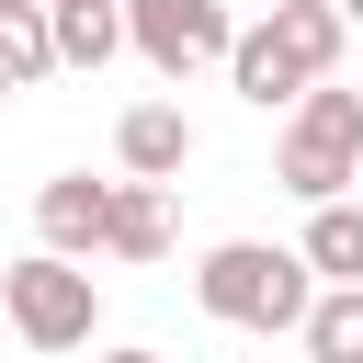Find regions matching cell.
Listing matches in <instances>:
<instances>
[{
    "mask_svg": "<svg viewBox=\"0 0 363 363\" xmlns=\"http://www.w3.org/2000/svg\"><path fill=\"white\" fill-rule=\"evenodd\" d=\"M340 34H352V23H340V0H272V11H261V23L227 45L238 102H261V113L284 102V113H295V102H306V91L340 68Z\"/></svg>",
    "mask_w": 363,
    "mask_h": 363,
    "instance_id": "cell-1",
    "label": "cell"
},
{
    "mask_svg": "<svg viewBox=\"0 0 363 363\" xmlns=\"http://www.w3.org/2000/svg\"><path fill=\"white\" fill-rule=\"evenodd\" d=\"M193 295H204V318H227V329H306V306H318V272H306V250L227 238V250H204Z\"/></svg>",
    "mask_w": 363,
    "mask_h": 363,
    "instance_id": "cell-2",
    "label": "cell"
},
{
    "mask_svg": "<svg viewBox=\"0 0 363 363\" xmlns=\"http://www.w3.org/2000/svg\"><path fill=\"white\" fill-rule=\"evenodd\" d=\"M272 182H284V193H306V204H340V193L363 182V91H329V79H318V91L284 113Z\"/></svg>",
    "mask_w": 363,
    "mask_h": 363,
    "instance_id": "cell-3",
    "label": "cell"
},
{
    "mask_svg": "<svg viewBox=\"0 0 363 363\" xmlns=\"http://www.w3.org/2000/svg\"><path fill=\"white\" fill-rule=\"evenodd\" d=\"M0 306H11V329H23L34 352H79V340L102 329V284H91L79 261H57V250H23V261L0 272Z\"/></svg>",
    "mask_w": 363,
    "mask_h": 363,
    "instance_id": "cell-4",
    "label": "cell"
},
{
    "mask_svg": "<svg viewBox=\"0 0 363 363\" xmlns=\"http://www.w3.org/2000/svg\"><path fill=\"white\" fill-rule=\"evenodd\" d=\"M125 45H136L159 79H193L204 57L238 45V23H227V0H125Z\"/></svg>",
    "mask_w": 363,
    "mask_h": 363,
    "instance_id": "cell-5",
    "label": "cell"
},
{
    "mask_svg": "<svg viewBox=\"0 0 363 363\" xmlns=\"http://www.w3.org/2000/svg\"><path fill=\"white\" fill-rule=\"evenodd\" d=\"M102 227H113V182H91V170H68V182H45V193H34V238H45L57 261H79V250H102Z\"/></svg>",
    "mask_w": 363,
    "mask_h": 363,
    "instance_id": "cell-6",
    "label": "cell"
},
{
    "mask_svg": "<svg viewBox=\"0 0 363 363\" xmlns=\"http://www.w3.org/2000/svg\"><path fill=\"white\" fill-rule=\"evenodd\" d=\"M113 159H125V182H182V159H193V125H182V102H125V125H113Z\"/></svg>",
    "mask_w": 363,
    "mask_h": 363,
    "instance_id": "cell-7",
    "label": "cell"
},
{
    "mask_svg": "<svg viewBox=\"0 0 363 363\" xmlns=\"http://www.w3.org/2000/svg\"><path fill=\"white\" fill-rule=\"evenodd\" d=\"M102 250H113V261H159V250H170V182H113Z\"/></svg>",
    "mask_w": 363,
    "mask_h": 363,
    "instance_id": "cell-8",
    "label": "cell"
},
{
    "mask_svg": "<svg viewBox=\"0 0 363 363\" xmlns=\"http://www.w3.org/2000/svg\"><path fill=\"white\" fill-rule=\"evenodd\" d=\"M295 250H306L318 284H363V204H352V193H340V204H306V238H295Z\"/></svg>",
    "mask_w": 363,
    "mask_h": 363,
    "instance_id": "cell-9",
    "label": "cell"
},
{
    "mask_svg": "<svg viewBox=\"0 0 363 363\" xmlns=\"http://www.w3.org/2000/svg\"><path fill=\"white\" fill-rule=\"evenodd\" d=\"M45 23H57V68H102L125 45V0H45Z\"/></svg>",
    "mask_w": 363,
    "mask_h": 363,
    "instance_id": "cell-10",
    "label": "cell"
},
{
    "mask_svg": "<svg viewBox=\"0 0 363 363\" xmlns=\"http://www.w3.org/2000/svg\"><path fill=\"white\" fill-rule=\"evenodd\" d=\"M57 68V23H45V0H0V79L23 91V79H45Z\"/></svg>",
    "mask_w": 363,
    "mask_h": 363,
    "instance_id": "cell-11",
    "label": "cell"
},
{
    "mask_svg": "<svg viewBox=\"0 0 363 363\" xmlns=\"http://www.w3.org/2000/svg\"><path fill=\"white\" fill-rule=\"evenodd\" d=\"M295 340H306V363H363V284H329Z\"/></svg>",
    "mask_w": 363,
    "mask_h": 363,
    "instance_id": "cell-12",
    "label": "cell"
},
{
    "mask_svg": "<svg viewBox=\"0 0 363 363\" xmlns=\"http://www.w3.org/2000/svg\"><path fill=\"white\" fill-rule=\"evenodd\" d=\"M102 363H159V352H102Z\"/></svg>",
    "mask_w": 363,
    "mask_h": 363,
    "instance_id": "cell-13",
    "label": "cell"
},
{
    "mask_svg": "<svg viewBox=\"0 0 363 363\" xmlns=\"http://www.w3.org/2000/svg\"><path fill=\"white\" fill-rule=\"evenodd\" d=\"M340 23H363V0H340Z\"/></svg>",
    "mask_w": 363,
    "mask_h": 363,
    "instance_id": "cell-14",
    "label": "cell"
},
{
    "mask_svg": "<svg viewBox=\"0 0 363 363\" xmlns=\"http://www.w3.org/2000/svg\"><path fill=\"white\" fill-rule=\"evenodd\" d=\"M0 91H11V79H0Z\"/></svg>",
    "mask_w": 363,
    "mask_h": 363,
    "instance_id": "cell-15",
    "label": "cell"
}]
</instances>
